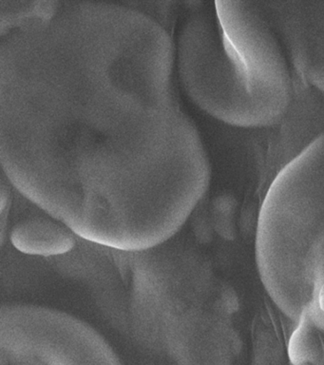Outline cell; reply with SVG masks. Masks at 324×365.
<instances>
[{"mask_svg": "<svg viewBox=\"0 0 324 365\" xmlns=\"http://www.w3.org/2000/svg\"><path fill=\"white\" fill-rule=\"evenodd\" d=\"M182 85L202 110L226 124L266 128L291 105L286 56L249 2L215 1L184 22L178 41Z\"/></svg>", "mask_w": 324, "mask_h": 365, "instance_id": "2", "label": "cell"}, {"mask_svg": "<svg viewBox=\"0 0 324 365\" xmlns=\"http://www.w3.org/2000/svg\"><path fill=\"white\" fill-rule=\"evenodd\" d=\"M298 327L290 338L288 355L293 365H305L313 362L318 355L317 327L312 321L308 310L303 314Z\"/></svg>", "mask_w": 324, "mask_h": 365, "instance_id": "6", "label": "cell"}, {"mask_svg": "<svg viewBox=\"0 0 324 365\" xmlns=\"http://www.w3.org/2000/svg\"><path fill=\"white\" fill-rule=\"evenodd\" d=\"M314 296L308 312L315 327L324 330V238L315 250L313 264Z\"/></svg>", "mask_w": 324, "mask_h": 365, "instance_id": "7", "label": "cell"}, {"mask_svg": "<svg viewBox=\"0 0 324 365\" xmlns=\"http://www.w3.org/2000/svg\"><path fill=\"white\" fill-rule=\"evenodd\" d=\"M284 29L296 67L324 93V1L295 3Z\"/></svg>", "mask_w": 324, "mask_h": 365, "instance_id": "4", "label": "cell"}, {"mask_svg": "<svg viewBox=\"0 0 324 365\" xmlns=\"http://www.w3.org/2000/svg\"><path fill=\"white\" fill-rule=\"evenodd\" d=\"M14 247L29 255L56 256L75 247V235L68 228L45 218L24 220L11 234Z\"/></svg>", "mask_w": 324, "mask_h": 365, "instance_id": "5", "label": "cell"}, {"mask_svg": "<svg viewBox=\"0 0 324 365\" xmlns=\"http://www.w3.org/2000/svg\"><path fill=\"white\" fill-rule=\"evenodd\" d=\"M323 238L324 133L276 176L258 216L261 281L275 304L298 322L313 301V264Z\"/></svg>", "mask_w": 324, "mask_h": 365, "instance_id": "3", "label": "cell"}, {"mask_svg": "<svg viewBox=\"0 0 324 365\" xmlns=\"http://www.w3.org/2000/svg\"><path fill=\"white\" fill-rule=\"evenodd\" d=\"M172 37L140 11L66 2L1 38V162L22 193L96 242L193 210L209 157L181 110Z\"/></svg>", "mask_w": 324, "mask_h": 365, "instance_id": "1", "label": "cell"}]
</instances>
